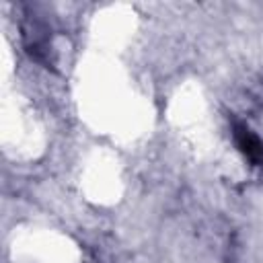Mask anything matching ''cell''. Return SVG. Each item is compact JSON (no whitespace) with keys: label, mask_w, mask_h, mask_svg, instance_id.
<instances>
[{"label":"cell","mask_w":263,"mask_h":263,"mask_svg":"<svg viewBox=\"0 0 263 263\" xmlns=\"http://www.w3.org/2000/svg\"><path fill=\"white\" fill-rule=\"evenodd\" d=\"M234 140L238 150L255 164H263V142L242 123H234Z\"/></svg>","instance_id":"1"}]
</instances>
